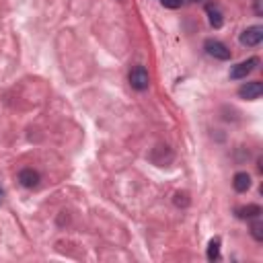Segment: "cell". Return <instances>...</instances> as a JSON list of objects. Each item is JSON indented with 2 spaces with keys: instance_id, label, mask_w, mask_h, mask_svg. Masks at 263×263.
I'll list each match as a JSON object with an SVG mask.
<instances>
[{
  "instance_id": "1",
  "label": "cell",
  "mask_w": 263,
  "mask_h": 263,
  "mask_svg": "<svg viewBox=\"0 0 263 263\" xmlns=\"http://www.w3.org/2000/svg\"><path fill=\"white\" fill-rule=\"evenodd\" d=\"M129 84H132V88H136V90H146L148 84H150L148 70H146L144 66H136V68L129 72Z\"/></svg>"
},
{
  "instance_id": "2",
  "label": "cell",
  "mask_w": 263,
  "mask_h": 263,
  "mask_svg": "<svg viewBox=\"0 0 263 263\" xmlns=\"http://www.w3.org/2000/svg\"><path fill=\"white\" fill-rule=\"evenodd\" d=\"M261 41H263V27L261 25H253V27H249L240 33V43L247 45V47H255Z\"/></svg>"
},
{
  "instance_id": "3",
  "label": "cell",
  "mask_w": 263,
  "mask_h": 263,
  "mask_svg": "<svg viewBox=\"0 0 263 263\" xmlns=\"http://www.w3.org/2000/svg\"><path fill=\"white\" fill-rule=\"evenodd\" d=\"M203 47H205V51H208V55H212V58H216V60H230V49L222 43V41H218V39H208L205 43H203Z\"/></svg>"
},
{
  "instance_id": "4",
  "label": "cell",
  "mask_w": 263,
  "mask_h": 263,
  "mask_svg": "<svg viewBox=\"0 0 263 263\" xmlns=\"http://www.w3.org/2000/svg\"><path fill=\"white\" fill-rule=\"evenodd\" d=\"M259 64V60L257 58H249V60H245V62H238L236 66H232L230 68V78L232 80H240V78H247L253 70H255V66Z\"/></svg>"
},
{
  "instance_id": "5",
  "label": "cell",
  "mask_w": 263,
  "mask_h": 263,
  "mask_svg": "<svg viewBox=\"0 0 263 263\" xmlns=\"http://www.w3.org/2000/svg\"><path fill=\"white\" fill-rule=\"evenodd\" d=\"M261 92H263V84H261L259 80L247 82V84H242V86L238 88V97L245 99V101H255V99L261 97Z\"/></svg>"
},
{
  "instance_id": "6",
  "label": "cell",
  "mask_w": 263,
  "mask_h": 263,
  "mask_svg": "<svg viewBox=\"0 0 263 263\" xmlns=\"http://www.w3.org/2000/svg\"><path fill=\"white\" fill-rule=\"evenodd\" d=\"M39 173L35 171V168H23V171H18V183L23 185V187H27V189H33V187H37V183H39Z\"/></svg>"
},
{
  "instance_id": "7",
  "label": "cell",
  "mask_w": 263,
  "mask_h": 263,
  "mask_svg": "<svg viewBox=\"0 0 263 263\" xmlns=\"http://www.w3.org/2000/svg\"><path fill=\"white\" fill-rule=\"evenodd\" d=\"M232 187H234V191H238V193L249 191V189H251V175L245 173V171L236 173V175L232 177Z\"/></svg>"
},
{
  "instance_id": "8",
  "label": "cell",
  "mask_w": 263,
  "mask_h": 263,
  "mask_svg": "<svg viewBox=\"0 0 263 263\" xmlns=\"http://www.w3.org/2000/svg\"><path fill=\"white\" fill-rule=\"evenodd\" d=\"M205 12H208L210 25H212L214 29H220V27L224 25V14H222V10H220L216 4H208V6H205Z\"/></svg>"
},
{
  "instance_id": "9",
  "label": "cell",
  "mask_w": 263,
  "mask_h": 263,
  "mask_svg": "<svg viewBox=\"0 0 263 263\" xmlns=\"http://www.w3.org/2000/svg\"><path fill=\"white\" fill-rule=\"evenodd\" d=\"M261 214H263V212H261V205H257V203H249V205L236 210V216H238L240 220H247V218H259Z\"/></svg>"
},
{
  "instance_id": "10",
  "label": "cell",
  "mask_w": 263,
  "mask_h": 263,
  "mask_svg": "<svg viewBox=\"0 0 263 263\" xmlns=\"http://www.w3.org/2000/svg\"><path fill=\"white\" fill-rule=\"evenodd\" d=\"M218 257H220V238H212L208 242V259L216 261Z\"/></svg>"
},
{
  "instance_id": "11",
  "label": "cell",
  "mask_w": 263,
  "mask_h": 263,
  "mask_svg": "<svg viewBox=\"0 0 263 263\" xmlns=\"http://www.w3.org/2000/svg\"><path fill=\"white\" fill-rule=\"evenodd\" d=\"M251 234H253V238L255 240H263V222L261 220H255L253 224H251Z\"/></svg>"
},
{
  "instance_id": "12",
  "label": "cell",
  "mask_w": 263,
  "mask_h": 263,
  "mask_svg": "<svg viewBox=\"0 0 263 263\" xmlns=\"http://www.w3.org/2000/svg\"><path fill=\"white\" fill-rule=\"evenodd\" d=\"M189 203V197H187V193H175V205H187Z\"/></svg>"
},
{
  "instance_id": "13",
  "label": "cell",
  "mask_w": 263,
  "mask_h": 263,
  "mask_svg": "<svg viewBox=\"0 0 263 263\" xmlns=\"http://www.w3.org/2000/svg\"><path fill=\"white\" fill-rule=\"evenodd\" d=\"M160 4L166 6V8H179L181 6V0H160Z\"/></svg>"
},
{
  "instance_id": "14",
  "label": "cell",
  "mask_w": 263,
  "mask_h": 263,
  "mask_svg": "<svg viewBox=\"0 0 263 263\" xmlns=\"http://www.w3.org/2000/svg\"><path fill=\"white\" fill-rule=\"evenodd\" d=\"M255 12H257V14H263V8H261V0H255Z\"/></svg>"
},
{
  "instance_id": "15",
  "label": "cell",
  "mask_w": 263,
  "mask_h": 263,
  "mask_svg": "<svg viewBox=\"0 0 263 263\" xmlns=\"http://www.w3.org/2000/svg\"><path fill=\"white\" fill-rule=\"evenodd\" d=\"M0 199H2V189H0Z\"/></svg>"
}]
</instances>
